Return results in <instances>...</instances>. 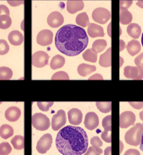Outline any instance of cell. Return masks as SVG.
<instances>
[{
  "mask_svg": "<svg viewBox=\"0 0 143 155\" xmlns=\"http://www.w3.org/2000/svg\"><path fill=\"white\" fill-rule=\"evenodd\" d=\"M55 42L59 52L67 56L74 57L86 48L89 38L84 29L70 24L63 26L57 31Z\"/></svg>",
  "mask_w": 143,
  "mask_h": 155,
  "instance_id": "cell-1",
  "label": "cell"
},
{
  "mask_svg": "<svg viewBox=\"0 0 143 155\" xmlns=\"http://www.w3.org/2000/svg\"><path fill=\"white\" fill-rule=\"evenodd\" d=\"M55 143L57 150L63 155H82L87 150L89 140L83 129L68 125L59 131Z\"/></svg>",
  "mask_w": 143,
  "mask_h": 155,
  "instance_id": "cell-2",
  "label": "cell"
},
{
  "mask_svg": "<svg viewBox=\"0 0 143 155\" xmlns=\"http://www.w3.org/2000/svg\"><path fill=\"white\" fill-rule=\"evenodd\" d=\"M143 134V125L137 123L132 128L126 132L125 135V142L129 145L137 146L141 144Z\"/></svg>",
  "mask_w": 143,
  "mask_h": 155,
  "instance_id": "cell-3",
  "label": "cell"
},
{
  "mask_svg": "<svg viewBox=\"0 0 143 155\" xmlns=\"http://www.w3.org/2000/svg\"><path fill=\"white\" fill-rule=\"evenodd\" d=\"M32 125L39 131H46L51 126L50 119L42 113H36L32 116Z\"/></svg>",
  "mask_w": 143,
  "mask_h": 155,
  "instance_id": "cell-4",
  "label": "cell"
},
{
  "mask_svg": "<svg viewBox=\"0 0 143 155\" xmlns=\"http://www.w3.org/2000/svg\"><path fill=\"white\" fill-rule=\"evenodd\" d=\"M111 17L110 11L104 8H98L93 11L92 18L93 21L100 24H105Z\"/></svg>",
  "mask_w": 143,
  "mask_h": 155,
  "instance_id": "cell-5",
  "label": "cell"
},
{
  "mask_svg": "<svg viewBox=\"0 0 143 155\" xmlns=\"http://www.w3.org/2000/svg\"><path fill=\"white\" fill-rule=\"evenodd\" d=\"M53 143V137L50 134H46L38 140L36 146V149L40 154H45L51 148Z\"/></svg>",
  "mask_w": 143,
  "mask_h": 155,
  "instance_id": "cell-6",
  "label": "cell"
},
{
  "mask_svg": "<svg viewBox=\"0 0 143 155\" xmlns=\"http://www.w3.org/2000/svg\"><path fill=\"white\" fill-rule=\"evenodd\" d=\"M66 114L64 110H59L52 118L51 126L53 131H58L66 123Z\"/></svg>",
  "mask_w": 143,
  "mask_h": 155,
  "instance_id": "cell-7",
  "label": "cell"
},
{
  "mask_svg": "<svg viewBox=\"0 0 143 155\" xmlns=\"http://www.w3.org/2000/svg\"><path fill=\"white\" fill-rule=\"evenodd\" d=\"M49 56L44 51L35 52L32 55V65L35 68H41L48 64Z\"/></svg>",
  "mask_w": 143,
  "mask_h": 155,
  "instance_id": "cell-8",
  "label": "cell"
},
{
  "mask_svg": "<svg viewBox=\"0 0 143 155\" xmlns=\"http://www.w3.org/2000/svg\"><path fill=\"white\" fill-rule=\"evenodd\" d=\"M136 121V116L131 111L122 112L119 116V127L121 129H126L133 125Z\"/></svg>",
  "mask_w": 143,
  "mask_h": 155,
  "instance_id": "cell-9",
  "label": "cell"
},
{
  "mask_svg": "<svg viewBox=\"0 0 143 155\" xmlns=\"http://www.w3.org/2000/svg\"><path fill=\"white\" fill-rule=\"evenodd\" d=\"M124 76L128 79L142 80L143 68L140 66H126L124 68Z\"/></svg>",
  "mask_w": 143,
  "mask_h": 155,
  "instance_id": "cell-10",
  "label": "cell"
},
{
  "mask_svg": "<svg viewBox=\"0 0 143 155\" xmlns=\"http://www.w3.org/2000/svg\"><path fill=\"white\" fill-rule=\"evenodd\" d=\"M53 33L48 29L42 30L37 35V43L40 46H48L53 42Z\"/></svg>",
  "mask_w": 143,
  "mask_h": 155,
  "instance_id": "cell-11",
  "label": "cell"
},
{
  "mask_svg": "<svg viewBox=\"0 0 143 155\" xmlns=\"http://www.w3.org/2000/svg\"><path fill=\"white\" fill-rule=\"evenodd\" d=\"M111 115H108L104 117L102 120V127L104 131L101 133V137L107 143L111 142Z\"/></svg>",
  "mask_w": 143,
  "mask_h": 155,
  "instance_id": "cell-12",
  "label": "cell"
},
{
  "mask_svg": "<svg viewBox=\"0 0 143 155\" xmlns=\"http://www.w3.org/2000/svg\"><path fill=\"white\" fill-rule=\"evenodd\" d=\"M64 22V18L61 13L57 11L51 12L47 18V23L53 28H57L62 25Z\"/></svg>",
  "mask_w": 143,
  "mask_h": 155,
  "instance_id": "cell-13",
  "label": "cell"
},
{
  "mask_svg": "<svg viewBox=\"0 0 143 155\" xmlns=\"http://www.w3.org/2000/svg\"><path fill=\"white\" fill-rule=\"evenodd\" d=\"M84 124L85 127L90 131L95 129L99 125L98 116L95 112H88L85 115Z\"/></svg>",
  "mask_w": 143,
  "mask_h": 155,
  "instance_id": "cell-14",
  "label": "cell"
},
{
  "mask_svg": "<svg viewBox=\"0 0 143 155\" xmlns=\"http://www.w3.org/2000/svg\"><path fill=\"white\" fill-rule=\"evenodd\" d=\"M69 123L73 125H78L82 123V113L78 108H72L68 112Z\"/></svg>",
  "mask_w": 143,
  "mask_h": 155,
  "instance_id": "cell-15",
  "label": "cell"
},
{
  "mask_svg": "<svg viewBox=\"0 0 143 155\" xmlns=\"http://www.w3.org/2000/svg\"><path fill=\"white\" fill-rule=\"evenodd\" d=\"M21 115V110L16 106L8 107L5 112V117L10 122H15L18 120L20 118Z\"/></svg>",
  "mask_w": 143,
  "mask_h": 155,
  "instance_id": "cell-16",
  "label": "cell"
},
{
  "mask_svg": "<svg viewBox=\"0 0 143 155\" xmlns=\"http://www.w3.org/2000/svg\"><path fill=\"white\" fill-rule=\"evenodd\" d=\"M87 32L89 36L92 38L104 36L103 27L95 23H89L88 25Z\"/></svg>",
  "mask_w": 143,
  "mask_h": 155,
  "instance_id": "cell-17",
  "label": "cell"
},
{
  "mask_svg": "<svg viewBox=\"0 0 143 155\" xmlns=\"http://www.w3.org/2000/svg\"><path fill=\"white\" fill-rule=\"evenodd\" d=\"M67 10L70 14H75L84 8V2L81 0H69L67 2Z\"/></svg>",
  "mask_w": 143,
  "mask_h": 155,
  "instance_id": "cell-18",
  "label": "cell"
},
{
  "mask_svg": "<svg viewBox=\"0 0 143 155\" xmlns=\"http://www.w3.org/2000/svg\"><path fill=\"white\" fill-rule=\"evenodd\" d=\"M8 40L10 43L14 46H20L24 41V36L20 31H12L8 35Z\"/></svg>",
  "mask_w": 143,
  "mask_h": 155,
  "instance_id": "cell-19",
  "label": "cell"
},
{
  "mask_svg": "<svg viewBox=\"0 0 143 155\" xmlns=\"http://www.w3.org/2000/svg\"><path fill=\"white\" fill-rule=\"evenodd\" d=\"M96 70V67L95 65H91L86 64V63H81L78 65L77 68V71L80 76L85 77L91 74Z\"/></svg>",
  "mask_w": 143,
  "mask_h": 155,
  "instance_id": "cell-20",
  "label": "cell"
},
{
  "mask_svg": "<svg viewBox=\"0 0 143 155\" xmlns=\"http://www.w3.org/2000/svg\"><path fill=\"white\" fill-rule=\"evenodd\" d=\"M126 48H127L128 53L133 57L138 54L139 52H141V45L138 41L133 40L129 41Z\"/></svg>",
  "mask_w": 143,
  "mask_h": 155,
  "instance_id": "cell-21",
  "label": "cell"
},
{
  "mask_svg": "<svg viewBox=\"0 0 143 155\" xmlns=\"http://www.w3.org/2000/svg\"><path fill=\"white\" fill-rule=\"evenodd\" d=\"M99 64L103 68H109L111 66V48H108V50L101 54L100 57Z\"/></svg>",
  "mask_w": 143,
  "mask_h": 155,
  "instance_id": "cell-22",
  "label": "cell"
},
{
  "mask_svg": "<svg viewBox=\"0 0 143 155\" xmlns=\"http://www.w3.org/2000/svg\"><path fill=\"white\" fill-rule=\"evenodd\" d=\"M128 34L134 39H138L141 34V27L136 23H131L127 28Z\"/></svg>",
  "mask_w": 143,
  "mask_h": 155,
  "instance_id": "cell-23",
  "label": "cell"
},
{
  "mask_svg": "<svg viewBox=\"0 0 143 155\" xmlns=\"http://www.w3.org/2000/svg\"><path fill=\"white\" fill-rule=\"evenodd\" d=\"M65 63V59L62 55L57 54L53 57L50 63V67L52 70H57V69L62 68L64 65Z\"/></svg>",
  "mask_w": 143,
  "mask_h": 155,
  "instance_id": "cell-24",
  "label": "cell"
},
{
  "mask_svg": "<svg viewBox=\"0 0 143 155\" xmlns=\"http://www.w3.org/2000/svg\"><path fill=\"white\" fill-rule=\"evenodd\" d=\"M106 46L107 42L105 40H97L93 43L91 51L94 53L98 54L104 51Z\"/></svg>",
  "mask_w": 143,
  "mask_h": 155,
  "instance_id": "cell-25",
  "label": "cell"
},
{
  "mask_svg": "<svg viewBox=\"0 0 143 155\" xmlns=\"http://www.w3.org/2000/svg\"><path fill=\"white\" fill-rule=\"evenodd\" d=\"M132 21V15L128 10H121L119 12V21L122 25H128Z\"/></svg>",
  "mask_w": 143,
  "mask_h": 155,
  "instance_id": "cell-26",
  "label": "cell"
},
{
  "mask_svg": "<svg viewBox=\"0 0 143 155\" xmlns=\"http://www.w3.org/2000/svg\"><path fill=\"white\" fill-rule=\"evenodd\" d=\"M14 134V129L9 124H3L0 127V136L3 139H8Z\"/></svg>",
  "mask_w": 143,
  "mask_h": 155,
  "instance_id": "cell-27",
  "label": "cell"
},
{
  "mask_svg": "<svg viewBox=\"0 0 143 155\" xmlns=\"http://www.w3.org/2000/svg\"><path fill=\"white\" fill-rule=\"evenodd\" d=\"M11 143H12L13 147L15 148L16 150H23L25 147L24 137L22 136V135H16V136L14 137L12 140H11Z\"/></svg>",
  "mask_w": 143,
  "mask_h": 155,
  "instance_id": "cell-28",
  "label": "cell"
},
{
  "mask_svg": "<svg viewBox=\"0 0 143 155\" xmlns=\"http://www.w3.org/2000/svg\"><path fill=\"white\" fill-rule=\"evenodd\" d=\"M76 23L82 27H86L89 25V19L86 12L78 14L76 18Z\"/></svg>",
  "mask_w": 143,
  "mask_h": 155,
  "instance_id": "cell-29",
  "label": "cell"
},
{
  "mask_svg": "<svg viewBox=\"0 0 143 155\" xmlns=\"http://www.w3.org/2000/svg\"><path fill=\"white\" fill-rule=\"evenodd\" d=\"M97 108L102 113H108L111 111V101H97L95 103Z\"/></svg>",
  "mask_w": 143,
  "mask_h": 155,
  "instance_id": "cell-30",
  "label": "cell"
},
{
  "mask_svg": "<svg viewBox=\"0 0 143 155\" xmlns=\"http://www.w3.org/2000/svg\"><path fill=\"white\" fill-rule=\"evenodd\" d=\"M13 72L10 68L7 67L0 68V80H8L12 78Z\"/></svg>",
  "mask_w": 143,
  "mask_h": 155,
  "instance_id": "cell-31",
  "label": "cell"
},
{
  "mask_svg": "<svg viewBox=\"0 0 143 155\" xmlns=\"http://www.w3.org/2000/svg\"><path fill=\"white\" fill-rule=\"evenodd\" d=\"M11 25H12V19L9 15H4L0 16V29H8Z\"/></svg>",
  "mask_w": 143,
  "mask_h": 155,
  "instance_id": "cell-32",
  "label": "cell"
},
{
  "mask_svg": "<svg viewBox=\"0 0 143 155\" xmlns=\"http://www.w3.org/2000/svg\"><path fill=\"white\" fill-rule=\"evenodd\" d=\"M82 57L84 60L87 61L95 63L98 59V54L93 52L91 49H87L83 54H82Z\"/></svg>",
  "mask_w": 143,
  "mask_h": 155,
  "instance_id": "cell-33",
  "label": "cell"
},
{
  "mask_svg": "<svg viewBox=\"0 0 143 155\" xmlns=\"http://www.w3.org/2000/svg\"><path fill=\"white\" fill-rule=\"evenodd\" d=\"M91 144L97 150L100 154H102L103 150L100 148L101 146H102L103 143L102 141L100 140V138L98 136H94L91 139Z\"/></svg>",
  "mask_w": 143,
  "mask_h": 155,
  "instance_id": "cell-34",
  "label": "cell"
},
{
  "mask_svg": "<svg viewBox=\"0 0 143 155\" xmlns=\"http://www.w3.org/2000/svg\"><path fill=\"white\" fill-rule=\"evenodd\" d=\"M54 104L53 101H38L37 102V105L41 111L42 112H48L50 107L53 106Z\"/></svg>",
  "mask_w": 143,
  "mask_h": 155,
  "instance_id": "cell-35",
  "label": "cell"
},
{
  "mask_svg": "<svg viewBox=\"0 0 143 155\" xmlns=\"http://www.w3.org/2000/svg\"><path fill=\"white\" fill-rule=\"evenodd\" d=\"M12 152V147L9 143H0V155H8Z\"/></svg>",
  "mask_w": 143,
  "mask_h": 155,
  "instance_id": "cell-36",
  "label": "cell"
},
{
  "mask_svg": "<svg viewBox=\"0 0 143 155\" xmlns=\"http://www.w3.org/2000/svg\"><path fill=\"white\" fill-rule=\"evenodd\" d=\"M51 80H70L69 76L68 74L65 72V71H58V72H56L53 74V76H52Z\"/></svg>",
  "mask_w": 143,
  "mask_h": 155,
  "instance_id": "cell-37",
  "label": "cell"
},
{
  "mask_svg": "<svg viewBox=\"0 0 143 155\" xmlns=\"http://www.w3.org/2000/svg\"><path fill=\"white\" fill-rule=\"evenodd\" d=\"M10 47L7 41L4 40H0V55H4L9 52Z\"/></svg>",
  "mask_w": 143,
  "mask_h": 155,
  "instance_id": "cell-38",
  "label": "cell"
},
{
  "mask_svg": "<svg viewBox=\"0 0 143 155\" xmlns=\"http://www.w3.org/2000/svg\"><path fill=\"white\" fill-rule=\"evenodd\" d=\"M132 0H120L119 2V8L121 10H128L132 4Z\"/></svg>",
  "mask_w": 143,
  "mask_h": 155,
  "instance_id": "cell-39",
  "label": "cell"
},
{
  "mask_svg": "<svg viewBox=\"0 0 143 155\" xmlns=\"http://www.w3.org/2000/svg\"><path fill=\"white\" fill-rule=\"evenodd\" d=\"M134 63H135L136 66H140V67L143 68V52L135 58Z\"/></svg>",
  "mask_w": 143,
  "mask_h": 155,
  "instance_id": "cell-40",
  "label": "cell"
},
{
  "mask_svg": "<svg viewBox=\"0 0 143 155\" xmlns=\"http://www.w3.org/2000/svg\"><path fill=\"white\" fill-rule=\"evenodd\" d=\"M4 15L10 16V10L6 5H0V16Z\"/></svg>",
  "mask_w": 143,
  "mask_h": 155,
  "instance_id": "cell-41",
  "label": "cell"
},
{
  "mask_svg": "<svg viewBox=\"0 0 143 155\" xmlns=\"http://www.w3.org/2000/svg\"><path fill=\"white\" fill-rule=\"evenodd\" d=\"M98 152L95 150V149L93 147V146H91L89 148H87V151L85 152L84 155H100Z\"/></svg>",
  "mask_w": 143,
  "mask_h": 155,
  "instance_id": "cell-42",
  "label": "cell"
},
{
  "mask_svg": "<svg viewBox=\"0 0 143 155\" xmlns=\"http://www.w3.org/2000/svg\"><path fill=\"white\" fill-rule=\"evenodd\" d=\"M129 104H130L131 107H133L134 109H136V110H140L143 107V102H129Z\"/></svg>",
  "mask_w": 143,
  "mask_h": 155,
  "instance_id": "cell-43",
  "label": "cell"
},
{
  "mask_svg": "<svg viewBox=\"0 0 143 155\" xmlns=\"http://www.w3.org/2000/svg\"><path fill=\"white\" fill-rule=\"evenodd\" d=\"M123 155H141V153H140V152L138 150H136V149H129Z\"/></svg>",
  "mask_w": 143,
  "mask_h": 155,
  "instance_id": "cell-44",
  "label": "cell"
},
{
  "mask_svg": "<svg viewBox=\"0 0 143 155\" xmlns=\"http://www.w3.org/2000/svg\"><path fill=\"white\" fill-rule=\"evenodd\" d=\"M8 3L12 6H17V5H21L24 4V1H9L8 0Z\"/></svg>",
  "mask_w": 143,
  "mask_h": 155,
  "instance_id": "cell-45",
  "label": "cell"
},
{
  "mask_svg": "<svg viewBox=\"0 0 143 155\" xmlns=\"http://www.w3.org/2000/svg\"><path fill=\"white\" fill-rule=\"evenodd\" d=\"M88 80H104V78H103V77L100 75V74H95V75L91 76Z\"/></svg>",
  "mask_w": 143,
  "mask_h": 155,
  "instance_id": "cell-46",
  "label": "cell"
},
{
  "mask_svg": "<svg viewBox=\"0 0 143 155\" xmlns=\"http://www.w3.org/2000/svg\"><path fill=\"white\" fill-rule=\"evenodd\" d=\"M104 155H111V147L108 146L104 150Z\"/></svg>",
  "mask_w": 143,
  "mask_h": 155,
  "instance_id": "cell-47",
  "label": "cell"
},
{
  "mask_svg": "<svg viewBox=\"0 0 143 155\" xmlns=\"http://www.w3.org/2000/svg\"><path fill=\"white\" fill-rule=\"evenodd\" d=\"M125 48V42L122 40H120V51H122Z\"/></svg>",
  "mask_w": 143,
  "mask_h": 155,
  "instance_id": "cell-48",
  "label": "cell"
},
{
  "mask_svg": "<svg viewBox=\"0 0 143 155\" xmlns=\"http://www.w3.org/2000/svg\"><path fill=\"white\" fill-rule=\"evenodd\" d=\"M136 5L141 8H143V0H140L136 2Z\"/></svg>",
  "mask_w": 143,
  "mask_h": 155,
  "instance_id": "cell-49",
  "label": "cell"
},
{
  "mask_svg": "<svg viewBox=\"0 0 143 155\" xmlns=\"http://www.w3.org/2000/svg\"><path fill=\"white\" fill-rule=\"evenodd\" d=\"M143 125V124H142ZM140 149L143 152V134H142V140H141V146H140Z\"/></svg>",
  "mask_w": 143,
  "mask_h": 155,
  "instance_id": "cell-50",
  "label": "cell"
},
{
  "mask_svg": "<svg viewBox=\"0 0 143 155\" xmlns=\"http://www.w3.org/2000/svg\"><path fill=\"white\" fill-rule=\"evenodd\" d=\"M111 23H110L109 25H108V35L110 37H111Z\"/></svg>",
  "mask_w": 143,
  "mask_h": 155,
  "instance_id": "cell-51",
  "label": "cell"
},
{
  "mask_svg": "<svg viewBox=\"0 0 143 155\" xmlns=\"http://www.w3.org/2000/svg\"><path fill=\"white\" fill-rule=\"evenodd\" d=\"M139 116H140V118H141V120L143 121V110L142 112H140Z\"/></svg>",
  "mask_w": 143,
  "mask_h": 155,
  "instance_id": "cell-52",
  "label": "cell"
},
{
  "mask_svg": "<svg viewBox=\"0 0 143 155\" xmlns=\"http://www.w3.org/2000/svg\"><path fill=\"white\" fill-rule=\"evenodd\" d=\"M141 42H142V45L143 46V33H142V38H141Z\"/></svg>",
  "mask_w": 143,
  "mask_h": 155,
  "instance_id": "cell-53",
  "label": "cell"
}]
</instances>
